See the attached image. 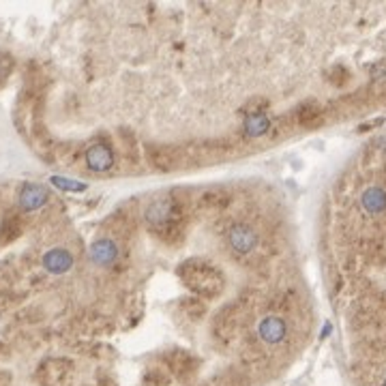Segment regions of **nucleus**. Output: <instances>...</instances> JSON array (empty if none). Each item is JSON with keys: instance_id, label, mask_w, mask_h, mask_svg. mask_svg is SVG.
Masks as SVG:
<instances>
[{"instance_id": "1", "label": "nucleus", "mask_w": 386, "mask_h": 386, "mask_svg": "<svg viewBox=\"0 0 386 386\" xmlns=\"http://www.w3.org/2000/svg\"><path fill=\"white\" fill-rule=\"evenodd\" d=\"M176 275L185 288L193 292L198 298H219L226 290V277L212 262L202 260V258H191L179 264Z\"/></svg>"}, {"instance_id": "2", "label": "nucleus", "mask_w": 386, "mask_h": 386, "mask_svg": "<svg viewBox=\"0 0 386 386\" xmlns=\"http://www.w3.org/2000/svg\"><path fill=\"white\" fill-rule=\"evenodd\" d=\"M144 157L150 163V168L161 172V174H170L179 168H183V163L187 159L185 148L176 144H146L144 146Z\"/></svg>"}, {"instance_id": "3", "label": "nucleus", "mask_w": 386, "mask_h": 386, "mask_svg": "<svg viewBox=\"0 0 386 386\" xmlns=\"http://www.w3.org/2000/svg\"><path fill=\"white\" fill-rule=\"evenodd\" d=\"M161 361L165 365V371H168L170 375H174L176 380H181V382H189L198 373V367H200L198 356H193L191 352H187L183 348L165 350L161 354Z\"/></svg>"}, {"instance_id": "4", "label": "nucleus", "mask_w": 386, "mask_h": 386, "mask_svg": "<svg viewBox=\"0 0 386 386\" xmlns=\"http://www.w3.org/2000/svg\"><path fill=\"white\" fill-rule=\"evenodd\" d=\"M241 322H243V309L239 307V303L226 305L219 309V313L215 315L212 322V335L217 337V342L222 344H230L241 330Z\"/></svg>"}, {"instance_id": "5", "label": "nucleus", "mask_w": 386, "mask_h": 386, "mask_svg": "<svg viewBox=\"0 0 386 386\" xmlns=\"http://www.w3.org/2000/svg\"><path fill=\"white\" fill-rule=\"evenodd\" d=\"M73 373V363L67 358H47L37 369V380L41 386H67Z\"/></svg>"}, {"instance_id": "6", "label": "nucleus", "mask_w": 386, "mask_h": 386, "mask_svg": "<svg viewBox=\"0 0 386 386\" xmlns=\"http://www.w3.org/2000/svg\"><path fill=\"white\" fill-rule=\"evenodd\" d=\"M228 243L239 253H249L258 245V232L249 224H234L228 230Z\"/></svg>"}, {"instance_id": "7", "label": "nucleus", "mask_w": 386, "mask_h": 386, "mask_svg": "<svg viewBox=\"0 0 386 386\" xmlns=\"http://www.w3.org/2000/svg\"><path fill=\"white\" fill-rule=\"evenodd\" d=\"M288 333V326L282 318L277 315H268L260 322V328H258V335L264 344H279Z\"/></svg>"}, {"instance_id": "8", "label": "nucleus", "mask_w": 386, "mask_h": 386, "mask_svg": "<svg viewBox=\"0 0 386 386\" xmlns=\"http://www.w3.org/2000/svg\"><path fill=\"white\" fill-rule=\"evenodd\" d=\"M86 163H88V168L92 172H107L114 163L112 148H109L107 144H103V142L90 146L88 152H86Z\"/></svg>"}, {"instance_id": "9", "label": "nucleus", "mask_w": 386, "mask_h": 386, "mask_svg": "<svg viewBox=\"0 0 386 386\" xmlns=\"http://www.w3.org/2000/svg\"><path fill=\"white\" fill-rule=\"evenodd\" d=\"M45 202H47V191H45V187H41V185H37V183L24 185L22 191H20V198H18L20 208L26 210V212L39 210Z\"/></svg>"}, {"instance_id": "10", "label": "nucleus", "mask_w": 386, "mask_h": 386, "mask_svg": "<svg viewBox=\"0 0 386 386\" xmlns=\"http://www.w3.org/2000/svg\"><path fill=\"white\" fill-rule=\"evenodd\" d=\"M294 116L301 127H318L324 121V109L318 101H307L296 107Z\"/></svg>"}, {"instance_id": "11", "label": "nucleus", "mask_w": 386, "mask_h": 386, "mask_svg": "<svg viewBox=\"0 0 386 386\" xmlns=\"http://www.w3.org/2000/svg\"><path fill=\"white\" fill-rule=\"evenodd\" d=\"M43 266L54 275H63L73 266V255L65 249H52L43 255Z\"/></svg>"}, {"instance_id": "12", "label": "nucleus", "mask_w": 386, "mask_h": 386, "mask_svg": "<svg viewBox=\"0 0 386 386\" xmlns=\"http://www.w3.org/2000/svg\"><path fill=\"white\" fill-rule=\"evenodd\" d=\"M232 202V195L228 191H222V189H208L200 195L198 200V208L202 210H224L228 208Z\"/></svg>"}, {"instance_id": "13", "label": "nucleus", "mask_w": 386, "mask_h": 386, "mask_svg": "<svg viewBox=\"0 0 386 386\" xmlns=\"http://www.w3.org/2000/svg\"><path fill=\"white\" fill-rule=\"evenodd\" d=\"M90 258L101 264V266H107V264H112L116 258H119V247L114 241H109V239H101L97 243H92L90 247Z\"/></svg>"}, {"instance_id": "14", "label": "nucleus", "mask_w": 386, "mask_h": 386, "mask_svg": "<svg viewBox=\"0 0 386 386\" xmlns=\"http://www.w3.org/2000/svg\"><path fill=\"white\" fill-rule=\"evenodd\" d=\"M22 230H24V224L20 217H16V215L5 217L3 222H0V245H9V243L18 241Z\"/></svg>"}, {"instance_id": "15", "label": "nucleus", "mask_w": 386, "mask_h": 386, "mask_svg": "<svg viewBox=\"0 0 386 386\" xmlns=\"http://www.w3.org/2000/svg\"><path fill=\"white\" fill-rule=\"evenodd\" d=\"M363 208L369 215H380L386 210V191L382 187H371L363 193Z\"/></svg>"}, {"instance_id": "16", "label": "nucleus", "mask_w": 386, "mask_h": 386, "mask_svg": "<svg viewBox=\"0 0 386 386\" xmlns=\"http://www.w3.org/2000/svg\"><path fill=\"white\" fill-rule=\"evenodd\" d=\"M215 386H249V378H247L245 369L230 367L215 378Z\"/></svg>"}, {"instance_id": "17", "label": "nucleus", "mask_w": 386, "mask_h": 386, "mask_svg": "<svg viewBox=\"0 0 386 386\" xmlns=\"http://www.w3.org/2000/svg\"><path fill=\"white\" fill-rule=\"evenodd\" d=\"M181 307H183L185 315H187L189 320H193V322H200V320H204V318H206V305H204V301H202V298H198V296L183 298Z\"/></svg>"}, {"instance_id": "18", "label": "nucleus", "mask_w": 386, "mask_h": 386, "mask_svg": "<svg viewBox=\"0 0 386 386\" xmlns=\"http://www.w3.org/2000/svg\"><path fill=\"white\" fill-rule=\"evenodd\" d=\"M172 375L161 369V367H152L142 375V386H170Z\"/></svg>"}, {"instance_id": "19", "label": "nucleus", "mask_w": 386, "mask_h": 386, "mask_svg": "<svg viewBox=\"0 0 386 386\" xmlns=\"http://www.w3.org/2000/svg\"><path fill=\"white\" fill-rule=\"evenodd\" d=\"M121 133V142H123V148L127 150L131 163H138L140 161V144H138V138L131 129H119Z\"/></svg>"}, {"instance_id": "20", "label": "nucleus", "mask_w": 386, "mask_h": 386, "mask_svg": "<svg viewBox=\"0 0 386 386\" xmlns=\"http://www.w3.org/2000/svg\"><path fill=\"white\" fill-rule=\"evenodd\" d=\"M52 185L56 187V189H61V191H73V193H78V191H84V189H86V185H84V183L69 181V179H61V176H52Z\"/></svg>"}, {"instance_id": "21", "label": "nucleus", "mask_w": 386, "mask_h": 386, "mask_svg": "<svg viewBox=\"0 0 386 386\" xmlns=\"http://www.w3.org/2000/svg\"><path fill=\"white\" fill-rule=\"evenodd\" d=\"M13 67H16V61H13L11 54L0 52V84H5V82H7V78L11 76Z\"/></svg>"}, {"instance_id": "22", "label": "nucleus", "mask_w": 386, "mask_h": 386, "mask_svg": "<svg viewBox=\"0 0 386 386\" xmlns=\"http://www.w3.org/2000/svg\"><path fill=\"white\" fill-rule=\"evenodd\" d=\"M348 78H350V73L344 67H335V69L328 71V80H330V84H335V86H344L348 82Z\"/></svg>"}, {"instance_id": "23", "label": "nucleus", "mask_w": 386, "mask_h": 386, "mask_svg": "<svg viewBox=\"0 0 386 386\" xmlns=\"http://www.w3.org/2000/svg\"><path fill=\"white\" fill-rule=\"evenodd\" d=\"M9 384V373L7 371H0V386H7Z\"/></svg>"}, {"instance_id": "24", "label": "nucleus", "mask_w": 386, "mask_h": 386, "mask_svg": "<svg viewBox=\"0 0 386 386\" xmlns=\"http://www.w3.org/2000/svg\"><path fill=\"white\" fill-rule=\"evenodd\" d=\"M380 305H382V309H386V292L380 294Z\"/></svg>"}, {"instance_id": "25", "label": "nucleus", "mask_w": 386, "mask_h": 386, "mask_svg": "<svg viewBox=\"0 0 386 386\" xmlns=\"http://www.w3.org/2000/svg\"><path fill=\"white\" fill-rule=\"evenodd\" d=\"M382 386H386V378H384V382H382Z\"/></svg>"}]
</instances>
